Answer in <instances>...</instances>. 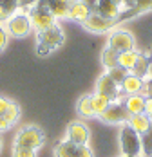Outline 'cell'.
I'll use <instances>...</instances> for the list:
<instances>
[{
  "instance_id": "7",
  "label": "cell",
  "mask_w": 152,
  "mask_h": 157,
  "mask_svg": "<svg viewBox=\"0 0 152 157\" xmlns=\"http://www.w3.org/2000/svg\"><path fill=\"white\" fill-rule=\"evenodd\" d=\"M54 157H94V152L89 144H76V143L63 139L54 146Z\"/></svg>"
},
{
  "instance_id": "28",
  "label": "cell",
  "mask_w": 152,
  "mask_h": 157,
  "mask_svg": "<svg viewBox=\"0 0 152 157\" xmlns=\"http://www.w3.org/2000/svg\"><path fill=\"white\" fill-rule=\"evenodd\" d=\"M7 45V31L2 27V24H0V51H4Z\"/></svg>"
},
{
  "instance_id": "23",
  "label": "cell",
  "mask_w": 152,
  "mask_h": 157,
  "mask_svg": "<svg viewBox=\"0 0 152 157\" xmlns=\"http://www.w3.org/2000/svg\"><path fill=\"white\" fill-rule=\"evenodd\" d=\"M102 63L105 67V71H110L114 67H118V51H114L112 47L107 45L102 52Z\"/></svg>"
},
{
  "instance_id": "19",
  "label": "cell",
  "mask_w": 152,
  "mask_h": 157,
  "mask_svg": "<svg viewBox=\"0 0 152 157\" xmlns=\"http://www.w3.org/2000/svg\"><path fill=\"white\" fill-rule=\"evenodd\" d=\"M138 58H139V51L136 49H130V51H123V52H118V65L125 69V71H132L134 65H136Z\"/></svg>"
},
{
  "instance_id": "14",
  "label": "cell",
  "mask_w": 152,
  "mask_h": 157,
  "mask_svg": "<svg viewBox=\"0 0 152 157\" xmlns=\"http://www.w3.org/2000/svg\"><path fill=\"white\" fill-rule=\"evenodd\" d=\"M147 11H152V0H136V4L129 9H123L120 18H118V24H122L123 20H129V18H134L138 15H143Z\"/></svg>"
},
{
  "instance_id": "35",
  "label": "cell",
  "mask_w": 152,
  "mask_h": 157,
  "mask_svg": "<svg viewBox=\"0 0 152 157\" xmlns=\"http://www.w3.org/2000/svg\"><path fill=\"white\" fill-rule=\"evenodd\" d=\"M122 157H125V155H122Z\"/></svg>"
},
{
  "instance_id": "11",
  "label": "cell",
  "mask_w": 152,
  "mask_h": 157,
  "mask_svg": "<svg viewBox=\"0 0 152 157\" xmlns=\"http://www.w3.org/2000/svg\"><path fill=\"white\" fill-rule=\"evenodd\" d=\"M65 139L76 143V144H89V141H91V130L82 121H73L71 125L67 126Z\"/></svg>"
},
{
  "instance_id": "2",
  "label": "cell",
  "mask_w": 152,
  "mask_h": 157,
  "mask_svg": "<svg viewBox=\"0 0 152 157\" xmlns=\"http://www.w3.org/2000/svg\"><path fill=\"white\" fill-rule=\"evenodd\" d=\"M27 16H29V20H31V25L36 29V33L44 31V29H49V27H53L56 24V18L49 11L46 0H36L31 6Z\"/></svg>"
},
{
  "instance_id": "8",
  "label": "cell",
  "mask_w": 152,
  "mask_h": 157,
  "mask_svg": "<svg viewBox=\"0 0 152 157\" xmlns=\"http://www.w3.org/2000/svg\"><path fill=\"white\" fill-rule=\"evenodd\" d=\"M6 31L7 34H11V36H16V38H22V36H26L27 33L33 29V25H31V20L27 13H18L16 11L13 16H9L7 20H6Z\"/></svg>"
},
{
  "instance_id": "9",
  "label": "cell",
  "mask_w": 152,
  "mask_h": 157,
  "mask_svg": "<svg viewBox=\"0 0 152 157\" xmlns=\"http://www.w3.org/2000/svg\"><path fill=\"white\" fill-rule=\"evenodd\" d=\"M96 92L105 94L110 101H118V99H123V98H125L123 92H122V87L109 76V72H103V74L100 76V79L96 81Z\"/></svg>"
},
{
  "instance_id": "24",
  "label": "cell",
  "mask_w": 152,
  "mask_h": 157,
  "mask_svg": "<svg viewBox=\"0 0 152 157\" xmlns=\"http://www.w3.org/2000/svg\"><path fill=\"white\" fill-rule=\"evenodd\" d=\"M139 137H141V157H152V125Z\"/></svg>"
},
{
  "instance_id": "5",
  "label": "cell",
  "mask_w": 152,
  "mask_h": 157,
  "mask_svg": "<svg viewBox=\"0 0 152 157\" xmlns=\"http://www.w3.org/2000/svg\"><path fill=\"white\" fill-rule=\"evenodd\" d=\"M107 45L112 47L118 52L123 51H130V49H136V40L132 36V33L127 31V29H120V27H114L112 31H109V38H107Z\"/></svg>"
},
{
  "instance_id": "34",
  "label": "cell",
  "mask_w": 152,
  "mask_h": 157,
  "mask_svg": "<svg viewBox=\"0 0 152 157\" xmlns=\"http://www.w3.org/2000/svg\"><path fill=\"white\" fill-rule=\"evenodd\" d=\"M150 54H152V49H150Z\"/></svg>"
},
{
  "instance_id": "21",
  "label": "cell",
  "mask_w": 152,
  "mask_h": 157,
  "mask_svg": "<svg viewBox=\"0 0 152 157\" xmlns=\"http://www.w3.org/2000/svg\"><path fill=\"white\" fill-rule=\"evenodd\" d=\"M76 112L80 117L83 119H91V117H96L94 116V110H92V105H91V96H82L76 103Z\"/></svg>"
},
{
  "instance_id": "4",
  "label": "cell",
  "mask_w": 152,
  "mask_h": 157,
  "mask_svg": "<svg viewBox=\"0 0 152 157\" xmlns=\"http://www.w3.org/2000/svg\"><path fill=\"white\" fill-rule=\"evenodd\" d=\"M120 148L125 157H141V137L127 123L120 130Z\"/></svg>"
},
{
  "instance_id": "33",
  "label": "cell",
  "mask_w": 152,
  "mask_h": 157,
  "mask_svg": "<svg viewBox=\"0 0 152 157\" xmlns=\"http://www.w3.org/2000/svg\"><path fill=\"white\" fill-rule=\"evenodd\" d=\"M0 150H2V137H0Z\"/></svg>"
},
{
  "instance_id": "17",
  "label": "cell",
  "mask_w": 152,
  "mask_h": 157,
  "mask_svg": "<svg viewBox=\"0 0 152 157\" xmlns=\"http://www.w3.org/2000/svg\"><path fill=\"white\" fill-rule=\"evenodd\" d=\"M49 11L53 13V16L56 20L62 18H69V6H71V0H46Z\"/></svg>"
},
{
  "instance_id": "10",
  "label": "cell",
  "mask_w": 152,
  "mask_h": 157,
  "mask_svg": "<svg viewBox=\"0 0 152 157\" xmlns=\"http://www.w3.org/2000/svg\"><path fill=\"white\" fill-rule=\"evenodd\" d=\"M82 25H83V29H87L91 33H109L114 27H118V22L116 20H109V18L98 15V13H91Z\"/></svg>"
},
{
  "instance_id": "30",
  "label": "cell",
  "mask_w": 152,
  "mask_h": 157,
  "mask_svg": "<svg viewBox=\"0 0 152 157\" xmlns=\"http://www.w3.org/2000/svg\"><path fill=\"white\" fill-rule=\"evenodd\" d=\"M145 114L150 117V121H152V96L147 98V103H145Z\"/></svg>"
},
{
  "instance_id": "32",
  "label": "cell",
  "mask_w": 152,
  "mask_h": 157,
  "mask_svg": "<svg viewBox=\"0 0 152 157\" xmlns=\"http://www.w3.org/2000/svg\"><path fill=\"white\" fill-rule=\"evenodd\" d=\"M36 0H18V4H20V7H26V6H33Z\"/></svg>"
},
{
  "instance_id": "3",
  "label": "cell",
  "mask_w": 152,
  "mask_h": 157,
  "mask_svg": "<svg viewBox=\"0 0 152 157\" xmlns=\"http://www.w3.org/2000/svg\"><path fill=\"white\" fill-rule=\"evenodd\" d=\"M44 143H46V134L38 125H29L20 128L15 137V144L24 146V148H31V150L42 148Z\"/></svg>"
},
{
  "instance_id": "31",
  "label": "cell",
  "mask_w": 152,
  "mask_h": 157,
  "mask_svg": "<svg viewBox=\"0 0 152 157\" xmlns=\"http://www.w3.org/2000/svg\"><path fill=\"white\" fill-rule=\"evenodd\" d=\"M11 128V123L4 117V116H0V132H4V130H9Z\"/></svg>"
},
{
  "instance_id": "29",
  "label": "cell",
  "mask_w": 152,
  "mask_h": 157,
  "mask_svg": "<svg viewBox=\"0 0 152 157\" xmlns=\"http://www.w3.org/2000/svg\"><path fill=\"white\" fill-rule=\"evenodd\" d=\"M9 103H11V99H9V98L0 96V116H4V114H6V110H7V107H9Z\"/></svg>"
},
{
  "instance_id": "18",
  "label": "cell",
  "mask_w": 152,
  "mask_h": 157,
  "mask_svg": "<svg viewBox=\"0 0 152 157\" xmlns=\"http://www.w3.org/2000/svg\"><path fill=\"white\" fill-rule=\"evenodd\" d=\"M127 125L130 126L134 132H138V134L141 136V134H145V132L150 128L152 121H150V117L143 112V114H134V116H130L129 121H127Z\"/></svg>"
},
{
  "instance_id": "15",
  "label": "cell",
  "mask_w": 152,
  "mask_h": 157,
  "mask_svg": "<svg viewBox=\"0 0 152 157\" xmlns=\"http://www.w3.org/2000/svg\"><path fill=\"white\" fill-rule=\"evenodd\" d=\"M125 109L129 110L130 116L134 114H143L145 112V103H147V96L145 94H129L123 98Z\"/></svg>"
},
{
  "instance_id": "20",
  "label": "cell",
  "mask_w": 152,
  "mask_h": 157,
  "mask_svg": "<svg viewBox=\"0 0 152 157\" xmlns=\"http://www.w3.org/2000/svg\"><path fill=\"white\" fill-rule=\"evenodd\" d=\"M91 105H92V110H94V116L100 117V116L107 110V107L110 105V99H109L105 94L96 92V94H91Z\"/></svg>"
},
{
  "instance_id": "22",
  "label": "cell",
  "mask_w": 152,
  "mask_h": 157,
  "mask_svg": "<svg viewBox=\"0 0 152 157\" xmlns=\"http://www.w3.org/2000/svg\"><path fill=\"white\" fill-rule=\"evenodd\" d=\"M18 0H0V22H6L9 16H13L18 11Z\"/></svg>"
},
{
  "instance_id": "26",
  "label": "cell",
  "mask_w": 152,
  "mask_h": 157,
  "mask_svg": "<svg viewBox=\"0 0 152 157\" xmlns=\"http://www.w3.org/2000/svg\"><path fill=\"white\" fill-rule=\"evenodd\" d=\"M105 72H109V76H110L112 79H114V81H116L118 85H122V81L125 79V76L129 74V71L122 69L120 65H118V67H114V69H110V71H105Z\"/></svg>"
},
{
  "instance_id": "6",
  "label": "cell",
  "mask_w": 152,
  "mask_h": 157,
  "mask_svg": "<svg viewBox=\"0 0 152 157\" xmlns=\"http://www.w3.org/2000/svg\"><path fill=\"white\" fill-rule=\"evenodd\" d=\"M130 114L129 110L125 109V103L123 99H118V101H110V105L107 107V110L100 116V119L107 123V125H125L129 121Z\"/></svg>"
},
{
  "instance_id": "25",
  "label": "cell",
  "mask_w": 152,
  "mask_h": 157,
  "mask_svg": "<svg viewBox=\"0 0 152 157\" xmlns=\"http://www.w3.org/2000/svg\"><path fill=\"white\" fill-rule=\"evenodd\" d=\"M4 117L11 123V126L15 125L16 121H18V117H20V107L16 105L15 101L11 99V103H9V107H7V110H6V114H4Z\"/></svg>"
},
{
  "instance_id": "16",
  "label": "cell",
  "mask_w": 152,
  "mask_h": 157,
  "mask_svg": "<svg viewBox=\"0 0 152 157\" xmlns=\"http://www.w3.org/2000/svg\"><path fill=\"white\" fill-rule=\"evenodd\" d=\"M89 15H91V9L82 0H71V6H69V18L71 20H76V22L83 24Z\"/></svg>"
},
{
  "instance_id": "1",
  "label": "cell",
  "mask_w": 152,
  "mask_h": 157,
  "mask_svg": "<svg viewBox=\"0 0 152 157\" xmlns=\"http://www.w3.org/2000/svg\"><path fill=\"white\" fill-rule=\"evenodd\" d=\"M65 40V34L58 24H54L53 27L44 29L38 33V42H36V52L40 56H47L49 52H53L54 49H58Z\"/></svg>"
},
{
  "instance_id": "27",
  "label": "cell",
  "mask_w": 152,
  "mask_h": 157,
  "mask_svg": "<svg viewBox=\"0 0 152 157\" xmlns=\"http://www.w3.org/2000/svg\"><path fill=\"white\" fill-rule=\"evenodd\" d=\"M13 157H36V150L31 148H24V146H13Z\"/></svg>"
},
{
  "instance_id": "12",
  "label": "cell",
  "mask_w": 152,
  "mask_h": 157,
  "mask_svg": "<svg viewBox=\"0 0 152 157\" xmlns=\"http://www.w3.org/2000/svg\"><path fill=\"white\" fill-rule=\"evenodd\" d=\"M122 11H123L122 0H98L96 2V9H94V13L105 16L109 20H116V22H118V18L122 15Z\"/></svg>"
},
{
  "instance_id": "13",
  "label": "cell",
  "mask_w": 152,
  "mask_h": 157,
  "mask_svg": "<svg viewBox=\"0 0 152 157\" xmlns=\"http://www.w3.org/2000/svg\"><path fill=\"white\" fill-rule=\"evenodd\" d=\"M122 92L123 96H129V94H143V89H145V81L141 78H138L136 74L129 72L125 79L122 81Z\"/></svg>"
}]
</instances>
